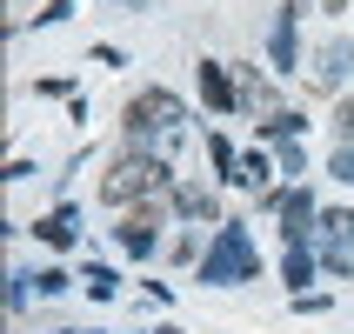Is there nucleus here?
<instances>
[{
    "mask_svg": "<svg viewBox=\"0 0 354 334\" xmlns=\"http://www.w3.org/2000/svg\"><path fill=\"white\" fill-rule=\"evenodd\" d=\"M261 254H254V241H248V228H221L214 248L201 254V281H214V288H227V281H254Z\"/></svg>",
    "mask_w": 354,
    "mask_h": 334,
    "instance_id": "nucleus-1",
    "label": "nucleus"
},
{
    "mask_svg": "<svg viewBox=\"0 0 354 334\" xmlns=\"http://www.w3.org/2000/svg\"><path fill=\"white\" fill-rule=\"evenodd\" d=\"M127 134H134L140 147H147V140H154V147H167V140L180 134V100L160 94V87H147V94L127 107Z\"/></svg>",
    "mask_w": 354,
    "mask_h": 334,
    "instance_id": "nucleus-2",
    "label": "nucleus"
},
{
    "mask_svg": "<svg viewBox=\"0 0 354 334\" xmlns=\"http://www.w3.org/2000/svg\"><path fill=\"white\" fill-rule=\"evenodd\" d=\"M167 180V167H160V154H147V160H120V167H107V180H100V201H134V194H147V187H160Z\"/></svg>",
    "mask_w": 354,
    "mask_h": 334,
    "instance_id": "nucleus-3",
    "label": "nucleus"
},
{
    "mask_svg": "<svg viewBox=\"0 0 354 334\" xmlns=\"http://www.w3.org/2000/svg\"><path fill=\"white\" fill-rule=\"evenodd\" d=\"M321 261L335 275H354V214H341V207L321 214Z\"/></svg>",
    "mask_w": 354,
    "mask_h": 334,
    "instance_id": "nucleus-4",
    "label": "nucleus"
},
{
    "mask_svg": "<svg viewBox=\"0 0 354 334\" xmlns=\"http://www.w3.org/2000/svg\"><path fill=\"white\" fill-rule=\"evenodd\" d=\"M308 221H315V201H308V187L281 194V234H288V248H308Z\"/></svg>",
    "mask_w": 354,
    "mask_h": 334,
    "instance_id": "nucleus-5",
    "label": "nucleus"
},
{
    "mask_svg": "<svg viewBox=\"0 0 354 334\" xmlns=\"http://www.w3.org/2000/svg\"><path fill=\"white\" fill-rule=\"evenodd\" d=\"M154 228H160L154 214H127V221L114 228V234H120V248H127V254H154V241H160Z\"/></svg>",
    "mask_w": 354,
    "mask_h": 334,
    "instance_id": "nucleus-6",
    "label": "nucleus"
},
{
    "mask_svg": "<svg viewBox=\"0 0 354 334\" xmlns=\"http://www.w3.org/2000/svg\"><path fill=\"white\" fill-rule=\"evenodd\" d=\"M348 60H354V47H348V40H328V47H321V60H315V80H321V87H341Z\"/></svg>",
    "mask_w": 354,
    "mask_h": 334,
    "instance_id": "nucleus-7",
    "label": "nucleus"
},
{
    "mask_svg": "<svg viewBox=\"0 0 354 334\" xmlns=\"http://www.w3.org/2000/svg\"><path fill=\"white\" fill-rule=\"evenodd\" d=\"M274 67H295V0L281 7V20H274Z\"/></svg>",
    "mask_w": 354,
    "mask_h": 334,
    "instance_id": "nucleus-8",
    "label": "nucleus"
},
{
    "mask_svg": "<svg viewBox=\"0 0 354 334\" xmlns=\"http://www.w3.org/2000/svg\"><path fill=\"white\" fill-rule=\"evenodd\" d=\"M74 228H80V214H74V207H54V214L40 221V241H54V248H67V241H74Z\"/></svg>",
    "mask_w": 354,
    "mask_h": 334,
    "instance_id": "nucleus-9",
    "label": "nucleus"
},
{
    "mask_svg": "<svg viewBox=\"0 0 354 334\" xmlns=\"http://www.w3.org/2000/svg\"><path fill=\"white\" fill-rule=\"evenodd\" d=\"M201 94L214 100V107H234V94H227V74H221L214 60H201Z\"/></svg>",
    "mask_w": 354,
    "mask_h": 334,
    "instance_id": "nucleus-10",
    "label": "nucleus"
},
{
    "mask_svg": "<svg viewBox=\"0 0 354 334\" xmlns=\"http://www.w3.org/2000/svg\"><path fill=\"white\" fill-rule=\"evenodd\" d=\"M180 214H201V221H214V194H207V187H180Z\"/></svg>",
    "mask_w": 354,
    "mask_h": 334,
    "instance_id": "nucleus-11",
    "label": "nucleus"
},
{
    "mask_svg": "<svg viewBox=\"0 0 354 334\" xmlns=\"http://www.w3.org/2000/svg\"><path fill=\"white\" fill-rule=\"evenodd\" d=\"M114 288H120V281H114V268H87V295H94V301H107Z\"/></svg>",
    "mask_w": 354,
    "mask_h": 334,
    "instance_id": "nucleus-12",
    "label": "nucleus"
},
{
    "mask_svg": "<svg viewBox=\"0 0 354 334\" xmlns=\"http://www.w3.org/2000/svg\"><path fill=\"white\" fill-rule=\"evenodd\" d=\"M308 275H315V254H308V248H288V281L301 288Z\"/></svg>",
    "mask_w": 354,
    "mask_h": 334,
    "instance_id": "nucleus-13",
    "label": "nucleus"
},
{
    "mask_svg": "<svg viewBox=\"0 0 354 334\" xmlns=\"http://www.w3.org/2000/svg\"><path fill=\"white\" fill-rule=\"evenodd\" d=\"M241 180H248V187H268V160L248 154V160H241Z\"/></svg>",
    "mask_w": 354,
    "mask_h": 334,
    "instance_id": "nucleus-14",
    "label": "nucleus"
},
{
    "mask_svg": "<svg viewBox=\"0 0 354 334\" xmlns=\"http://www.w3.org/2000/svg\"><path fill=\"white\" fill-rule=\"evenodd\" d=\"M335 180H348V187H354V147H341V154H335Z\"/></svg>",
    "mask_w": 354,
    "mask_h": 334,
    "instance_id": "nucleus-15",
    "label": "nucleus"
},
{
    "mask_svg": "<svg viewBox=\"0 0 354 334\" xmlns=\"http://www.w3.org/2000/svg\"><path fill=\"white\" fill-rule=\"evenodd\" d=\"M335 120H341V134L354 140V100H341V114H335Z\"/></svg>",
    "mask_w": 354,
    "mask_h": 334,
    "instance_id": "nucleus-16",
    "label": "nucleus"
},
{
    "mask_svg": "<svg viewBox=\"0 0 354 334\" xmlns=\"http://www.w3.org/2000/svg\"><path fill=\"white\" fill-rule=\"evenodd\" d=\"M67 7H74V0H47V14H40V20H67Z\"/></svg>",
    "mask_w": 354,
    "mask_h": 334,
    "instance_id": "nucleus-17",
    "label": "nucleus"
},
{
    "mask_svg": "<svg viewBox=\"0 0 354 334\" xmlns=\"http://www.w3.org/2000/svg\"><path fill=\"white\" fill-rule=\"evenodd\" d=\"M160 334H180V328H160Z\"/></svg>",
    "mask_w": 354,
    "mask_h": 334,
    "instance_id": "nucleus-18",
    "label": "nucleus"
}]
</instances>
